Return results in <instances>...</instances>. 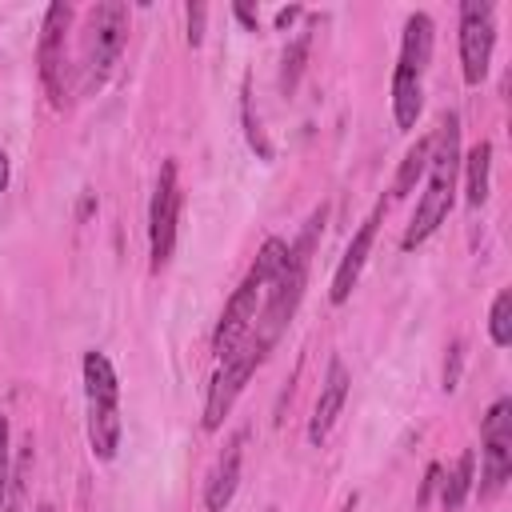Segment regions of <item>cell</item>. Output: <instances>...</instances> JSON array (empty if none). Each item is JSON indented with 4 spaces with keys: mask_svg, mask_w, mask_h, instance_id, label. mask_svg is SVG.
<instances>
[{
    "mask_svg": "<svg viewBox=\"0 0 512 512\" xmlns=\"http://www.w3.org/2000/svg\"><path fill=\"white\" fill-rule=\"evenodd\" d=\"M184 20H188V44H192V48H200V40H204V20H208V8H204V4H188V8H184Z\"/></svg>",
    "mask_w": 512,
    "mask_h": 512,
    "instance_id": "obj_21",
    "label": "cell"
},
{
    "mask_svg": "<svg viewBox=\"0 0 512 512\" xmlns=\"http://www.w3.org/2000/svg\"><path fill=\"white\" fill-rule=\"evenodd\" d=\"M8 480H12V464H8V416H0V512L8 504Z\"/></svg>",
    "mask_w": 512,
    "mask_h": 512,
    "instance_id": "obj_20",
    "label": "cell"
},
{
    "mask_svg": "<svg viewBox=\"0 0 512 512\" xmlns=\"http://www.w3.org/2000/svg\"><path fill=\"white\" fill-rule=\"evenodd\" d=\"M284 260H288V244H284L280 236L264 240L256 264L248 268V276L240 280V288L232 292V300L224 304V316H220V324H216L212 348H216L220 360H228V356L248 340V332H252V324H256V308H260V300H264V288H268L272 276L284 268Z\"/></svg>",
    "mask_w": 512,
    "mask_h": 512,
    "instance_id": "obj_2",
    "label": "cell"
},
{
    "mask_svg": "<svg viewBox=\"0 0 512 512\" xmlns=\"http://www.w3.org/2000/svg\"><path fill=\"white\" fill-rule=\"evenodd\" d=\"M128 40V8L120 0H100L88 8L84 20V40H80V88L96 92L108 84L120 52Z\"/></svg>",
    "mask_w": 512,
    "mask_h": 512,
    "instance_id": "obj_3",
    "label": "cell"
},
{
    "mask_svg": "<svg viewBox=\"0 0 512 512\" xmlns=\"http://www.w3.org/2000/svg\"><path fill=\"white\" fill-rule=\"evenodd\" d=\"M428 148H432V140L424 136V140H416V144L404 152L400 172H396V180H392V196H396V200H400V196H408V192H412V184L424 176V168H428Z\"/></svg>",
    "mask_w": 512,
    "mask_h": 512,
    "instance_id": "obj_17",
    "label": "cell"
},
{
    "mask_svg": "<svg viewBox=\"0 0 512 512\" xmlns=\"http://www.w3.org/2000/svg\"><path fill=\"white\" fill-rule=\"evenodd\" d=\"M304 60H308V32H300V36L288 44V52H284V68H280V88H284V96L296 92L300 72H304Z\"/></svg>",
    "mask_w": 512,
    "mask_h": 512,
    "instance_id": "obj_19",
    "label": "cell"
},
{
    "mask_svg": "<svg viewBox=\"0 0 512 512\" xmlns=\"http://www.w3.org/2000/svg\"><path fill=\"white\" fill-rule=\"evenodd\" d=\"M460 364H464V344L452 340V348H448V364H444V392H452V388L460 384Z\"/></svg>",
    "mask_w": 512,
    "mask_h": 512,
    "instance_id": "obj_22",
    "label": "cell"
},
{
    "mask_svg": "<svg viewBox=\"0 0 512 512\" xmlns=\"http://www.w3.org/2000/svg\"><path fill=\"white\" fill-rule=\"evenodd\" d=\"M68 24H72V4L56 0L48 4L44 12V24H40V48H36V64H40V80L48 88V100L56 108H64V36H68Z\"/></svg>",
    "mask_w": 512,
    "mask_h": 512,
    "instance_id": "obj_9",
    "label": "cell"
},
{
    "mask_svg": "<svg viewBox=\"0 0 512 512\" xmlns=\"http://www.w3.org/2000/svg\"><path fill=\"white\" fill-rule=\"evenodd\" d=\"M268 352L256 344V340H244L228 360H220V372L212 376V388H208V404H204V428L212 432V428H220V420H224V412L236 404V396L244 392V384H248V376L260 368V360H264Z\"/></svg>",
    "mask_w": 512,
    "mask_h": 512,
    "instance_id": "obj_7",
    "label": "cell"
},
{
    "mask_svg": "<svg viewBox=\"0 0 512 512\" xmlns=\"http://www.w3.org/2000/svg\"><path fill=\"white\" fill-rule=\"evenodd\" d=\"M8 188V156H4V148H0V192Z\"/></svg>",
    "mask_w": 512,
    "mask_h": 512,
    "instance_id": "obj_25",
    "label": "cell"
},
{
    "mask_svg": "<svg viewBox=\"0 0 512 512\" xmlns=\"http://www.w3.org/2000/svg\"><path fill=\"white\" fill-rule=\"evenodd\" d=\"M236 16H240V20L248 24V28H256V12H252V8H244V4H236Z\"/></svg>",
    "mask_w": 512,
    "mask_h": 512,
    "instance_id": "obj_24",
    "label": "cell"
},
{
    "mask_svg": "<svg viewBox=\"0 0 512 512\" xmlns=\"http://www.w3.org/2000/svg\"><path fill=\"white\" fill-rule=\"evenodd\" d=\"M420 108H424V84H420V76L396 64V72H392V120H396V128H404V132L416 128Z\"/></svg>",
    "mask_w": 512,
    "mask_h": 512,
    "instance_id": "obj_14",
    "label": "cell"
},
{
    "mask_svg": "<svg viewBox=\"0 0 512 512\" xmlns=\"http://www.w3.org/2000/svg\"><path fill=\"white\" fill-rule=\"evenodd\" d=\"M240 464H244V432H236V436L224 444L216 468L208 472V484H204V504H208V512H224V508L232 504L236 484H240Z\"/></svg>",
    "mask_w": 512,
    "mask_h": 512,
    "instance_id": "obj_12",
    "label": "cell"
},
{
    "mask_svg": "<svg viewBox=\"0 0 512 512\" xmlns=\"http://www.w3.org/2000/svg\"><path fill=\"white\" fill-rule=\"evenodd\" d=\"M348 384H352V380H348L344 360L332 356L328 376H324L320 396H316V408H312V420H308V440H312V444H324V440H328V432H332V424H336V416H340V408H344V400H348Z\"/></svg>",
    "mask_w": 512,
    "mask_h": 512,
    "instance_id": "obj_10",
    "label": "cell"
},
{
    "mask_svg": "<svg viewBox=\"0 0 512 512\" xmlns=\"http://www.w3.org/2000/svg\"><path fill=\"white\" fill-rule=\"evenodd\" d=\"M36 512H52V508H48V504H44V508H36Z\"/></svg>",
    "mask_w": 512,
    "mask_h": 512,
    "instance_id": "obj_26",
    "label": "cell"
},
{
    "mask_svg": "<svg viewBox=\"0 0 512 512\" xmlns=\"http://www.w3.org/2000/svg\"><path fill=\"white\" fill-rule=\"evenodd\" d=\"M296 16H300V8H296V4H292V8H280V12H276V28H288Z\"/></svg>",
    "mask_w": 512,
    "mask_h": 512,
    "instance_id": "obj_23",
    "label": "cell"
},
{
    "mask_svg": "<svg viewBox=\"0 0 512 512\" xmlns=\"http://www.w3.org/2000/svg\"><path fill=\"white\" fill-rule=\"evenodd\" d=\"M484 464H480V496H496L512 472V400H496L484 416Z\"/></svg>",
    "mask_w": 512,
    "mask_h": 512,
    "instance_id": "obj_8",
    "label": "cell"
},
{
    "mask_svg": "<svg viewBox=\"0 0 512 512\" xmlns=\"http://www.w3.org/2000/svg\"><path fill=\"white\" fill-rule=\"evenodd\" d=\"M432 36H436V24L428 12H412L404 20V44H400V68L424 76L428 60H432Z\"/></svg>",
    "mask_w": 512,
    "mask_h": 512,
    "instance_id": "obj_13",
    "label": "cell"
},
{
    "mask_svg": "<svg viewBox=\"0 0 512 512\" xmlns=\"http://www.w3.org/2000/svg\"><path fill=\"white\" fill-rule=\"evenodd\" d=\"M488 336L496 348H508L512 344V292L500 288L496 300H492V312H488Z\"/></svg>",
    "mask_w": 512,
    "mask_h": 512,
    "instance_id": "obj_18",
    "label": "cell"
},
{
    "mask_svg": "<svg viewBox=\"0 0 512 512\" xmlns=\"http://www.w3.org/2000/svg\"><path fill=\"white\" fill-rule=\"evenodd\" d=\"M468 204L480 208L488 200V176H492V144L480 140L472 152H468Z\"/></svg>",
    "mask_w": 512,
    "mask_h": 512,
    "instance_id": "obj_16",
    "label": "cell"
},
{
    "mask_svg": "<svg viewBox=\"0 0 512 512\" xmlns=\"http://www.w3.org/2000/svg\"><path fill=\"white\" fill-rule=\"evenodd\" d=\"M84 400L92 456L112 460L120 448V380L104 352H84Z\"/></svg>",
    "mask_w": 512,
    "mask_h": 512,
    "instance_id": "obj_4",
    "label": "cell"
},
{
    "mask_svg": "<svg viewBox=\"0 0 512 512\" xmlns=\"http://www.w3.org/2000/svg\"><path fill=\"white\" fill-rule=\"evenodd\" d=\"M496 48V8L488 0H464L460 4V68L464 84H480L488 76Z\"/></svg>",
    "mask_w": 512,
    "mask_h": 512,
    "instance_id": "obj_6",
    "label": "cell"
},
{
    "mask_svg": "<svg viewBox=\"0 0 512 512\" xmlns=\"http://www.w3.org/2000/svg\"><path fill=\"white\" fill-rule=\"evenodd\" d=\"M428 184H424V196L412 212V224L404 228L400 236V248L412 252L420 248L452 212V196H456V172H460V116H444L440 120V132L432 136V148H428Z\"/></svg>",
    "mask_w": 512,
    "mask_h": 512,
    "instance_id": "obj_1",
    "label": "cell"
},
{
    "mask_svg": "<svg viewBox=\"0 0 512 512\" xmlns=\"http://www.w3.org/2000/svg\"><path fill=\"white\" fill-rule=\"evenodd\" d=\"M180 172L176 160H164L160 176H156V192L148 204V256H152V272H160L172 260L176 248V228H180Z\"/></svg>",
    "mask_w": 512,
    "mask_h": 512,
    "instance_id": "obj_5",
    "label": "cell"
},
{
    "mask_svg": "<svg viewBox=\"0 0 512 512\" xmlns=\"http://www.w3.org/2000/svg\"><path fill=\"white\" fill-rule=\"evenodd\" d=\"M380 212H384V208H376V212H372V216H368V220L356 228L352 244L344 248L340 264H336V276H332V292H328V300H332V304H344V300L352 296V288H356V280H360V268H364V260H368V252H372Z\"/></svg>",
    "mask_w": 512,
    "mask_h": 512,
    "instance_id": "obj_11",
    "label": "cell"
},
{
    "mask_svg": "<svg viewBox=\"0 0 512 512\" xmlns=\"http://www.w3.org/2000/svg\"><path fill=\"white\" fill-rule=\"evenodd\" d=\"M472 480H476V456H472V448H464V452L456 456L452 472L440 480V508H444V512H460V504H464L468 492H472Z\"/></svg>",
    "mask_w": 512,
    "mask_h": 512,
    "instance_id": "obj_15",
    "label": "cell"
}]
</instances>
